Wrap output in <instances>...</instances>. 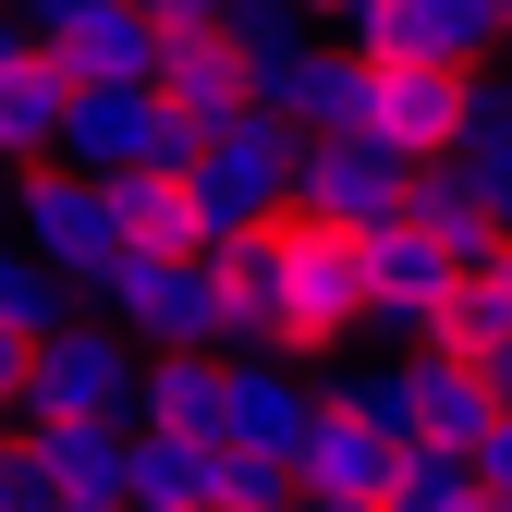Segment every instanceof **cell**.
Returning a JSON list of instances; mask_svg holds the SVG:
<instances>
[{
	"label": "cell",
	"instance_id": "6da1fadb",
	"mask_svg": "<svg viewBox=\"0 0 512 512\" xmlns=\"http://www.w3.org/2000/svg\"><path fill=\"white\" fill-rule=\"evenodd\" d=\"M220 281L244 293V342L281 354V366H330L354 330H378V293H366V232L281 208L269 232L220 244Z\"/></svg>",
	"mask_w": 512,
	"mask_h": 512
},
{
	"label": "cell",
	"instance_id": "7a4b0ae2",
	"mask_svg": "<svg viewBox=\"0 0 512 512\" xmlns=\"http://www.w3.org/2000/svg\"><path fill=\"white\" fill-rule=\"evenodd\" d=\"M98 305L135 330V354H196V366L256 354L244 342V293L220 281V256H122L98 281Z\"/></svg>",
	"mask_w": 512,
	"mask_h": 512
},
{
	"label": "cell",
	"instance_id": "3957f363",
	"mask_svg": "<svg viewBox=\"0 0 512 512\" xmlns=\"http://www.w3.org/2000/svg\"><path fill=\"white\" fill-rule=\"evenodd\" d=\"M464 122H476V74L464 61H366L354 49V135L391 147L403 171L464 159Z\"/></svg>",
	"mask_w": 512,
	"mask_h": 512
},
{
	"label": "cell",
	"instance_id": "277c9868",
	"mask_svg": "<svg viewBox=\"0 0 512 512\" xmlns=\"http://www.w3.org/2000/svg\"><path fill=\"white\" fill-rule=\"evenodd\" d=\"M135 391H147L135 330H122V317H74V330L37 354L25 415H37V427H135Z\"/></svg>",
	"mask_w": 512,
	"mask_h": 512
},
{
	"label": "cell",
	"instance_id": "5b68a950",
	"mask_svg": "<svg viewBox=\"0 0 512 512\" xmlns=\"http://www.w3.org/2000/svg\"><path fill=\"white\" fill-rule=\"evenodd\" d=\"M13 512H135V427H25Z\"/></svg>",
	"mask_w": 512,
	"mask_h": 512
},
{
	"label": "cell",
	"instance_id": "8992f818",
	"mask_svg": "<svg viewBox=\"0 0 512 512\" xmlns=\"http://www.w3.org/2000/svg\"><path fill=\"white\" fill-rule=\"evenodd\" d=\"M13 244L37 256L49 281H110L122 269V232H110V183H86V171H25V208H13Z\"/></svg>",
	"mask_w": 512,
	"mask_h": 512
},
{
	"label": "cell",
	"instance_id": "52a82bcc",
	"mask_svg": "<svg viewBox=\"0 0 512 512\" xmlns=\"http://www.w3.org/2000/svg\"><path fill=\"white\" fill-rule=\"evenodd\" d=\"M159 110L183 122V135H232V122L256 110V49L232 25H159Z\"/></svg>",
	"mask_w": 512,
	"mask_h": 512
},
{
	"label": "cell",
	"instance_id": "ba28073f",
	"mask_svg": "<svg viewBox=\"0 0 512 512\" xmlns=\"http://www.w3.org/2000/svg\"><path fill=\"white\" fill-rule=\"evenodd\" d=\"M476 269L452 244H439L427 220H391V232H366V293H378V330H403L415 354H427V330L452 317V293H464Z\"/></svg>",
	"mask_w": 512,
	"mask_h": 512
},
{
	"label": "cell",
	"instance_id": "9c48e42d",
	"mask_svg": "<svg viewBox=\"0 0 512 512\" xmlns=\"http://www.w3.org/2000/svg\"><path fill=\"white\" fill-rule=\"evenodd\" d=\"M403 415H415V439L427 452H488L500 439V415H512V391H500V366H464V354H415L403 366Z\"/></svg>",
	"mask_w": 512,
	"mask_h": 512
},
{
	"label": "cell",
	"instance_id": "30bf717a",
	"mask_svg": "<svg viewBox=\"0 0 512 512\" xmlns=\"http://www.w3.org/2000/svg\"><path fill=\"white\" fill-rule=\"evenodd\" d=\"M61 74H74V98H122V86H159V25L147 0H86L61 37H37Z\"/></svg>",
	"mask_w": 512,
	"mask_h": 512
},
{
	"label": "cell",
	"instance_id": "8fae6325",
	"mask_svg": "<svg viewBox=\"0 0 512 512\" xmlns=\"http://www.w3.org/2000/svg\"><path fill=\"white\" fill-rule=\"evenodd\" d=\"M135 439L232 452V366H196V354H147V391H135Z\"/></svg>",
	"mask_w": 512,
	"mask_h": 512
},
{
	"label": "cell",
	"instance_id": "7c38bea8",
	"mask_svg": "<svg viewBox=\"0 0 512 512\" xmlns=\"http://www.w3.org/2000/svg\"><path fill=\"white\" fill-rule=\"evenodd\" d=\"M110 232H122V256H220L196 171H122L110 183Z\"/></svg>",
	"mask_w": 512,
	"mask_h": 512
},
{
	"label": "cell",
	"instance_id": "4fadbf2b",
	"mask_svg": "<svg viewBox=\"0 0 512 512\" xmlns=\"http://www.w3.org/2000/svg\"><path fill=\"white\" fill-rule=\"evenodd\" d=\"M305 427H317V378L281 366V354H232V439L244 452H305Z\"/></svg>",
	"mask_w": 512,
	"mask_h": 512
},
{
	"label": "cell",
	"instance_id": "5bb4252c",
	"mask_svg": "<svg viewBox=\"0 0 512 512\" xmlns=\"http://www.w3.org/2000/svg\"><path fill=\"white\" fill-rule=\"evenodd\" d=\"M61 147H74V74H61L49 49H25V61H13V86H0V159L49 171Z\"/></svg>",
	"mask_w": 512,
	"mask_h": 512
},
{
	"label": "cell",
	"instance_id": "9a60e30c",
	"mask_svg": "<svg viewBox=\"0 0 512 512\" xmlns=\"http://www.w3.org/2000/svg\"><path fill=\"white\" fill-rule=\"evenodd\" d=\"M403 220H427L439 244L464 256V269H488V256L512 244V232H500V208H488V183H476L464 159H439V171H415V196H403Z\"/></svg>",
	"mask_w": 512,
	"mask_h": 512
},
{
	"label": "cell",
	"instance_id": "2e32d148",
	"mask_svg": "<svg viewBox=\"0 0 512 512\" xmlns=\"http://www.w3.org/2000/svg\"><path fill=\"white\" fill-rule=\"evenodd\" d=\"M427 354H464V366H512V244L452 293V317L427 330Z\"/></svg>",
	"mask_w": 512,
	"mask_h": 512
},
{
	"label": "cell",
	"instance_id": "e0dca14e",
	"mask_svg": "<svg viewBox=\"0 0 512 512\" xmlns=\"http://www.w3.org/2000/svg\"><path fill=\"white\" fill-rule=\"evenodd\" d=\"M0 330H25V342H61V330H74V281H49L25 244H0Z\"/></svg>",
	"mask_w": 512,
	"mask_h": 512
},
{
	"label": "cell",
	"instance_id": "ac0fdd59",
	"mask_svg": "<svg viewBox=\"0 0 512 512\" xmlns=\"http://www.w3.org/2000/svg\"><path fill=\"white\" fill-rule=\"evenodd\" d=\"M464 171L488 183V208L512 232V74H476V122H464Z\"/></svg>",
	"mask_w": 512,
	"mask_h": 512
},
{
	"label": "cell",
	"instance_id": "d6986e66",
	"mask_svg": "<svg viewBox=\"0 0 512 512\" xmlns=\"http://www.w3.org/2000/svg\"><path fill=\"white\" fill-rule=\"evenodd\" d=\"M464 500H476V464H464V452H427V439H415V464H403L391 512H464Z\"/></svg>",
	"mask_w": 512,
	"mask_h": 512
},
{
	"label": "cell",
	"instance_id": "ffe728a7",
	"mask_svg": "<svg viewBox=\"0 0 512 512\" xmlns=\"http://www.w3.org/2000/svg\"><path fill=\"white\" fill-rule=\"evenodd\" d=\"M476 488H488V500L512 512V415H500V439H488V452H476Z\"/></svg>",
	"mask_w": 512,
	"mask_h": 512
},
{
	"label": "cell",
	"instance_id": "44dd1931",
	"mask_svg": "<svg viewBox=\"0 0 512 512\" xmlns=\"http://www.w3.org/2000/svg\"><path fill=\"white\" fill-rule=\"evenodd\" d=\"M13 13H25V37H61V25L86 13V0H13Z\"/></svg>",
	"mask_w": 512,
	"mask_h": 512
},
{
	"label": "cell",
	"instance_id": "7402d4cb",
	"mask_svg": "<svg viewBox=\"0 0 512 512\" xmlns=\"http://www.w3.org/2000/svg\"><path fill=\"white\" fill-rule=\"evenodd\" d=\"M37 37H25V13H13V0H0V86H13V61H25Z\"/></svg>",
	"mask_w": 512,
	"mask_h": 512
},
{
	"label": "cell",
	"instance_id": "603a6c76",
	"mask_svg": "<svg viewBox=\"0 0 512 512\" xmlns=\"http://www.w3.org/2000/svg\"><path fill=\"white\" fill-rule=\"evenodd\" d=\"M25 208V159H0V220H13Z\"/></svg>",
	"mask_w": 512,
	"mask_h": 512
},
{
	"label": "cell",
	"instance_id": "cb8c5ba5",
	"mask_svg": "<svg viewBox=\"0 0 512 512\" xmlns=\"http://www.w3.org/2000/svg\"><path fill=\"white\" fill-rule=\"evenodd\" d=\"M305 512H391V500H305Z\"/></svg>",
	"mask_w": 512,
	"mask_h": 512
},
{
	"label": "cell",
	"instance_id": "d4e9b609",
	"mask_svg": "<svg viewBox=\"0 0 512 512\" xmlns=\"http://www.w3.org/2000/svg\"><path fill=\"white\" fill-rule=\"evenodd\" d=\"M317 13H342V25H354V13H366V0H317Z\"/></svg>",
	"mask_w": 512,
	"mask_h": 512
},
{
	"label": "cell",
	"instance_id": "484cf974",
	"mask_svg": "<svg viewBox=\"0 0 512 512\" xmlns=\"http://www.w3.org/2000/svg\"><path fill=\"white\" fill-rule=\"evenodd\" d=\"M0 512H13V500H0Z\"/></svg>",
	"mask_w": 512,
	"mask_h": 512
}]
</instances>
